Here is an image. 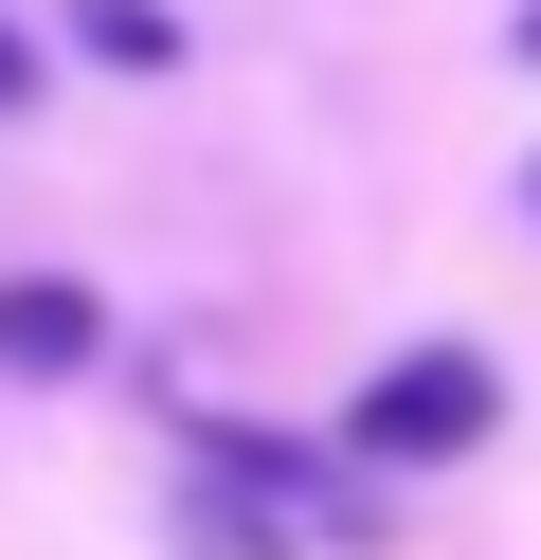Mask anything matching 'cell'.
<instances>
[{"label":"cell","mask_w":541,"mask_h":560,"mask_svg":"<svg viewBox=\"0 0 541 560\" xmlns=\"http://www.w3.org/2000/svg\"><path fill=\"white\" fill-rule=\"evenodd\" d=\"M91 343H108L91 290H55V271H19V290H0V380H91Z\"/></svg>","instance_id":"7a4b0ae2"},{"label":"cell","mask_w":541,"mask_h":560,"mask_svg":"<svg viewBox=\"0 0 541 560\" xmlns=\"http://www.w3.org/2000/svg\"><path fill=\"white\" fill-rule=\"evenodd\" d=\"M524 218H541V163H524Z\"/></svg>","instance_id":"8992f818"},{"label":"cell","mask_w":541,"mask_h":560,"mask_svg":"<svg viewBox=\"0 0 541 560\" xmlns=\"http://www.w3.org/2000/svg\"><path fill=\"white\" fill-rule=\"evenodd\" d=\"M487 416H505V380L469 362V343H415V362H379L361 380V470H451V452H487Z\"/></svg>","instance_id":"6da1fadb"},{"label":"cell","mask_w":541,"mask_h":560,"mask_svg":"<svg viewBox=\"0 0 541 560\" xmlns=\"http://www.w3.org/2000/svg\"><path fill=\"white\" fill-rule=\"evenodd\" d=\"M72 19H91V55H127V73H163V55H180L163 0H72Z\"/></svg>","instance_id":"3957f363"},{"label":"cell","mask_w":541,"mask_h":560,"mask_svg":"<svg viewBox=\"0 0 541 560\" xmlns=\"http://www.w3.org/2000/svg\"><path fill=\"white\" fill-rule=\"evenodd\" d=\"M524 55H541V19H524Z\"/></svg>","instance_id":"52a82bcc"},{"label":"cell","mask_w":541,"mask_h":560,"mask_svg":"<svg viewBox=\"0 0 541 560\" xmlns=\"http://www.w3.org/2000/svg\"><path fill=\"white\" fill-rule=\"evenodd\" d=\"M0 109H36V37H19V19H0Z\"/></svg>","instance_id":"5b68a950"},{"label":"cell","mask_w":541,"mask_h":560,"mask_svg":"<svg viewBox=\"0 0 541 560\" xmlns=\"http://www.w3.org/2000/svg\"><path fill=\"white\" fill-rule=\"evenodd\" d=\"M199 560H289V542H271L252 506H199Z\"/></svg>","instance_id":"277c9868"}]
</instances>
